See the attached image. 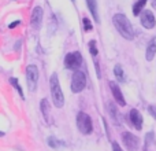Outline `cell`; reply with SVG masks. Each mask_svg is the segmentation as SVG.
Listing matches in <instances>:
<instances>
[{
	"label": "cell",
	"instance_id": "7",
	"mask_svg": "<svg viewBox=\"0 0 156 151\" xmlns=\"http://www.w3.org/2000/svg\"><path fill=\"white\" fill-rule=\"evenodd\" d=\"M122 142H123L125 147L129 151H137L138 147H140V139L130 132L122 133Z\"/></svg>",
	"mask_w": 156,
	"mask_h": 151
},
{
	"label": "cell",
	"instance_id": "15",
	"mask_svg": "<svg viewBox=\"0 0 156 151\" xmlns=\"http://www.w3.org/2000/svg\"><path fill=\"white\" fill-rule=\"evenodd\" d=\"M86 6L88 10L90 13V15L93 17L94 22H100V17H99V11H97V2L96 0H86Z\"/></svg>",
	"mask_w": 156,
	"mask_h": 151
},
{
	"label": "cell",
	"instance_id": "13",
	"mask_svg": "<svg viewBox=\"0 0 156 151\" xmlns=\"http://www.w3.org/2000/svg\"><path fill=\"white\" fill-rule=\"evenodd\" d=\"M107 107H108V114H110V117H111V120H112V122L115 125H121V114H119V111H118V109H116V106H115V103L114 102H110L107 105Z\"/></svg>",
	"mask_w": 156,
	"mask_h": 151
},
{
	"label": "cell",
	"instance_id": "26",
	"mask_svg": "<svg viewBox=\"0 0 156 151\" xmlns=\"http://www.w3.org/2000/svg\"><path fill=\"white\" fill-rule=\"evenodd\" d=\"M152 7L156 10V0H152Z\"/></svg>",
	"mask_w": 156,
	"mask_h": 151
},
{
	"label": "cell",
	"instance_id": "12",
	"mask_svg": "<svg viewBox=\"0 0 156 151\" xmlns=\"http://www.w3.org/2000/svg\"><path fill=\"white\" fill-rule=\"evenodd\" d=\"M129 117H130V122H132V125L136 129L137 131L143 129V116H141V113L137 109H132L129 113Z\"/></svg>",
	"mask_w": 156,
	"mask_h": 151
},
{
	"label": "cell",
	"instance_id": "3",
	"mask_svg": "<svg viewBox=\"0 0 156 151\" xmlns=\"http://www.w3.org/2000/svg\"><path fill=\"white\" fill-rule=\"evenodd\" d=\"M76 121H77L78 131H80L82 135H90V133L93 132V122H92V118L85 111H78Z\"/></svg>",
	"mask_w": 156,
	"mask_h": 151
},
{
	"label": "cell",
	"instance_id": "21",
	"mask_svg": "<svg viewBox=\"0 0 156 151\" xmlns=\"http://www.w3.org/2000/svg\"><path fill=\"white\" fill-rule=\"evenodd\" d=\"M88 47H89V52H90V55L93 58H96L97 54H99V51H97V47H96V40H90V41H89Z\"/></svg>",
	"mask_w": 156,
	"mask_h": 151
},
{
	"label": "cell",
	"instance_id": "5",
	"mask_svg": "<svg viewBox=\"0 0 156 151\" xmlns=\"http://www.w3.org/2000/svg\"><path fill=\"white\" fill-rule=\"evenodd\" d=\"M63 63H65L66 69L76 72V70H78V68L82 65V55H81L80 51L69 52V54H66L65 59H63Z\"/></svg>",
	"mask_w": 156,
	"mask_h": 151
},
{
	"label": "cell",
	"instance_id": "27",
	"mask_svg": "<svg viewBox=\"0 0 156 151\" xmlns=\"http://www.w3.org/2000/svg\"><path fill=\"white\" fill-rule=\"evenodd\" d=\"M4 135H5V133L3 132V131H0V138H3V136H4Z\"/></svg>",
	"mask_w": 156,
	"mask_h": 151
},
{
	"label": "cell",
	"instance_id": "8",
	"mask_svg": "<svg viewBox=\"0 0 156 151\" xmlns=\"http://www.w3.org/2000/svg\"><path fill=\"white\" fill-rule=\"evenodd\" d=\"M140 22H141V25L148 30L154 29L156 26V18H155L154 13L149 10H143V13L140 14Z\"/></svg>",
	"mask_w": 156,
	"mask_h": 151
},
{
	"label": "cell",
	"instance_id": "1",
	"mask_svg": "<svg viewBox=\"0 0 156 151\" xmlns=\"http://www.w3.org/2000/svg\"><path fill=\"white\" fill-rule=\"evenodd\" d=\"M112 24L115 26V29L118 30V33L126 40H133L134 39V29H133V25L130 24L129 18H127L125 14H115L112 17Z\"/></svg>",
	"mask_w": 156,
	"mask_h": 151
},
{
	"label": "cell",
	"instance_id": "25",
	"mask_svg": "<svg viewBox=\"0 0 156 151\" xmlns=\"http://www.w3.org/2000/svg\"><path fill=\"white\" fill-rule=\"evenodd\" d=\"M19 24H21V21H14V22H11V24L8 25V28H10V29H14V28H16Z\"/></svg>",
	"mask_w": 156,
	"mask_h": 151
},
{
	"label": "cell",
	"instance_id": "14",
	"mask_svg": "<svg viewBox=\"0 0 156 151\" xmlns=\"http://www.w3.org/2000/svg\"><path fill=\"white\" fill-rule=\"evenodd\" d=\"M155 55H156V37H154L151 41L148 43L147 46V50H145V59L148 62L155 59Z\"/></svg>",
	"mask_w": 156,
	"mask_h": 151
},
{
	"label": "cell",
	"instance_id": "17",
	"mask_svg": "<svg viewBox=\"0 0 156 151\" xmlns=\"http://www.w3.org/2000/svg\"><path fill=\"white\" fill-rule=\"evenodd\" d=\"M147 3H148V0H137V2L133 4V7H132L133 15H134V17H138V15H140V14L143 13L144 7L147 6Z\"/></svg>",
	"mask_w": 156,
	"mask_h": 151
},
{
	"label": "cell",
	"instance_id": "19",
	"mask_svg": "<svg viewBox=\"0 0 156 151\" xmlns=\"http://www.w3.org/2000/svg\"><path fill=\"white\" fill-rule=\"evenodd\" d=\"M114 74H115V77L118 81H122V83L126 81V76H125V72H123V69H122L121 65H115V68H114Z\"/></svg>",
	"mask_w": 156,
	"mask_h": 151
},
{
	"label": "cell",
	"instance_id": "23",
	"mask_svg": "<svg viewBox=\"0 0 156 151\" xmlns=\"http://www.w3.org/2000/svg\"><path fill=\"white\" fill-rule=\"evenodd\" d=\"M148 113L151 114V117L156 121V105H149L148 106Z\"/></svg>",
	"mask_w": 156,
	"mask_h": 151
},
{
	"label": "cell",
	"instance_id": "9",
	"mask_svg": "<svg viewBox=\"0 0 156 151\" xmlns=\"http://www.w3.org/2000/svg\"><path fill=\"white\" fill-rule=\"evenodd\" d=\"M43 17H44V11L43 7L40 6H36L32 11V17H30V25H32L33 29L38 30L41 28V24H43Z\"/></svg>",
	"mask_w": 156,
	"mask_h": 151
},
{
	"label": "cell",
	"instance_id": "22",
	"mask_svg": "<svg viewBox=\"0 0 156 151\" xmlns=\"http://www.w3.org/2000/svg\"><path fill=\"white\" fill-rule=\"evenodd\" d=\"M82 25H83V30H85V32H90V30L93 29V24H92V21L88 17H83L82 18Z\"/></svg>",
	"mask_w": 156,
	"mask_h": 151
},
{
	"label": "cell",
	"instance_id": "11",
	"mask_svg": "<svg viewBox=\"0 0 156 151\" xmlns=\"http://www.w3.org/2000/svg\"><path fill=\"white\" fill-rule=\"evenodd\" d=\"M110 88H111V92H112L114 100H115L119 106H122V107L126 106V100H125V96H123V94H122L118 84H116L115 81H110Z\"/></svg>",
	"mask_w": 156,
	"mask_h": 151
},
{
	"label": "cell",
	"instance_id": "18",
	"mask_svg": "<svg viewBox=\"0 0 156 151\" xmlns=\"http://www.w3.org/2000/svg\"><path fill=\"white\" fill-rule=\"evenodd\" d=\"M47 143H48V146L51 147V149H55V150H59V149H62V147H66L65 142L56 139L55 136H49V138L47 139Z\"/></svg>",
	"mask_w": 156,
	"mask_h": 151
},
{
	"label": "cell",
	"instance_id": "10",
	"mask_svg": "<svg viewBox=\"0 0 156 151\" xmlns=\"http://www.w3.org/2000/svg\"><path fill=\"white\" fill-rule=\"evenodd\" d=\"M40 110H41V114H43L44 121L47 122V125H52L54 118H52V114H51V105H49V102H48V99H47V98L41 99Z\"/></svg>",
	"mask_w": 156,
	"mask_h": 151
},
{
	"label": "cell",
	"instance_id": "20",
	"mask_svg": "<svg viewBox=\"0 0 156 151\" xmlns=\"http://www.w3.org/2000/svg\"><path fill=\"white\" fill-rule=\"evenodd\" d=\"M10 84L16 89V92L19 94V96L25 100V94H23V91H22V87L19 85V83H18V78H16V77H11L10 78Z\"/></svg>",
	"mask_w": 156,
	"mask_h": 151
},
{
	"label": "cell",
	"instance_id": "4",
	"mask_svg": "<svg viewBox=\"0 0 156 151\" xmlns=\"http://www.w3.org/2000/svg\"><path fill=\"white\" fill-rule=\"evenodd\" d=\"M86 87V74L83 73L82 70H76L73 74V77H71V92H74V94H80V92H82L83 89H85Z\"/></svg>",
	"mask_w": 156,
	"mask_h": 151
},
{
	"label": "cell",
	"instance_id": "6",
	"mask_svg": "<svg viewBox=\"0 0 156 151\" xmlns=\"http://www.w3.org/2000/svg\"><path fill=\"white\" fill-rule=\"evenodd\" d=\"M38 77H40V73H38L37 66L36 65L27 66L26 68V84L30 92H36V89H37Z\"/></svg>",
	"mask_w": 156,
	"mask_h": 151
},
{
	"label": "cell",
	"instance_id": "28",
	"mask_svg": "<svg viewBox=\"0 0 156 151\" xmlns=\"http://www.w3.org/2000/svg\"><path fill=\"white\" fill-rule=\"evenodd\" d=\"M71 2H76V0H71Z\"/></svg>",
	"mask_w": 156,
	"mask_h": 151
},
{
	"label": "cell",
	"instance_id": "16",
	"mask_svg": "<svg viewBox=\"0 0 156 151\" xmlns=\"http://www.w3.org/2000/svg\"><path fill=\"white\" fill-rule=\"evenodd\" d=\"M145 144H144V151H154L155 149V133L154 132H148L145 135Z\"/></svg>",
	"mask_w": 156,
	"mask_h": 151
},
{
	"label": "cell",
	"instance_id": "24",
	"mask_svg": "<svg viewBox=\"0 0 156 151\" xmlns=\"http://www.w3.org/2000/svg\"><path fill=\"white\" fill-rule=\"evenodd\" d=\"M112 151H123L118 142H112Z\"/></svg>",
	"mask_w": 156,
	"mask_h": 151
},
{
	"label": "cell",
	"instance_id": "2",
	"mask_svg": "<svg viewBox=\"0 0 156 151\" xmlns=\"http://www.w3.org/2000/svg\"><path fill=\"white\" fill-rule=\"evenodd\" d=\"M49 91H51V98L54 100V106L56 109H62L65 106V95L62 92V87H60L59 77L56 73H54L49 78Z\"/></svg>",
	"mask_w": 156,
	"mask_h": 151
}]
</instances>
